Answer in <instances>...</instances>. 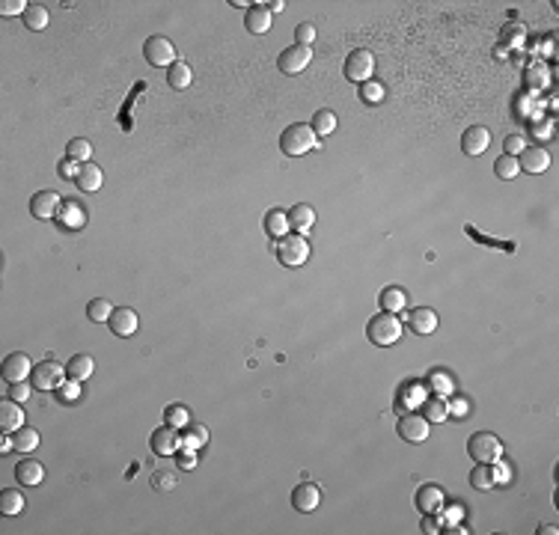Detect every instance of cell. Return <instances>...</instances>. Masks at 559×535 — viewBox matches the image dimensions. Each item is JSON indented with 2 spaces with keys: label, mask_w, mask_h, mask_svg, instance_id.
Returning a JSON list of instances; mask_svg holds the SVG:
<instances>
[{
  "label": "cell",
  "mask_w": 559,
  "mask_h": 535,
  "mask_svg": "<svg viewBox=\"0 0 559 535\" xmlns=\"http://www.w3.org/2000/svg\"><path fill=\"white\" fill-rule=\"evenodd\" d=\"M39 446V431L30 426H21L18 431H12V449L15 452H33Z\"/></svg>",
  "instance_id": "28"
},
{
  "label": "cell",
  "mask_w": 559,
  "mask_h": 535,
  "mask_svg": "<svg viewBox=\"0 0 559 535\" xmlns=\"http://www.w3.org/2000/svg\"><path fill=\"white\" fill-rule=\"evenodd\" d=\"M9 399H12V402H27V399H30V387H27L24 381L9 384Z\"/></svg>",
  "instance_id": "46"
},
{
  "label": "cell",
  "mask_w": 559,
  "mask_h": 535,
  "mask_svg": "<svg viewBox=\"0 0 559 535\" xmlns=\"http://www.w3.org/2000/svg\"><path fill=\"white\" fill-rule=\"evenodd\" d=\"M74 182H78V188H81L83 194H95V191L105 184V172H102V167H98V164H93V161H86Z\"/></svg>",
  "instance_id": "22"
},
{
  "label": "cell",
  "mask_w": 559,
  "mask_h": 535,
  "mask_svg": "<svg viewBox=\"0 0 559 535\" xmlns=\"http://www.w3.org/2000/svg\"><path fill=\"white\" fill-rule=\"evenodd\" d=\"M539 532H544V535H556V527H541Z\"/></svg>",
  "instance_id": "52"
},
{
  "label": "cell",
  "mask_w": 559,
  "mask_h": 535,
  "mask_svg": "<svg viewBox=\"0 0 559 535\" xmlns=\"http://www.w3.org/2000/svg\"><path fill=\"white\" fill-rule=\"evenodd\" d=\"M143 57L149 66L155 69H170L176 63V45H173L167 36H149L146 45H143Z\"/></svg>",
  "instance_id": "5"
},
{
  "label": "cell",
  "mask_w": 559,
  "mask_h": 535,
  "mask_svg": "<svg viewBox=\"0 0 559 535\" xmlns=\"http://www.w3.org/2000/svg\"><path fill=\"white\" fill-rule=\"evenodd\" d=\"M494 172L500 179H515L518 172H520V167H518V158L515 155H500L494 161Z\"/></svg>",
  "instance_id": "38"
},
{
  "label": "cell",
  "mask_w": 559,
  "mask_h": 535,
  "mask_svg": "<svg viewBox=\"0 0 559 535\" xmlns=\"http://www.w3.org/2000/svg\"><path fill=\"white\" fill-rule=\"evenodd\" d=\"M283 6H285L283 0H280V4H268V9H271V12H283Z\"/></svg>",
  "instance_id": "51"
},
{
  "label": "cell",
  "mask_w": 559,
  "mask_h": 535,
  "mask_svg": "<svg viewBox=\"0 0 559 535\" xmlns=\"http://www.w3.org/2000/svg\"><path fill=\"white\" fill-rule=\"evenodd\" d=\"M208 440V428L206 426H184V434H182V446H188V449H200V446Z\"/></svg>",
  "instance_id": "34"
},
{
  "label": "cell",
  "mask_w": 559,
  "mask_h": 535,
  "mask_svg": "<svg viewBox=\"0 0 559 535\" xmlns=\"http://www.w3.org/2000/svg\"><path fill=\"white\" fill-rule=\"evenodd\" d=\"M378 304L384 313H402V309L408 306V292L402 289V285H387L381 294H378Z\"/></svg>",
  "instance_id": "24"
},
{
  "label": "cell",
  "mask_w": 559,
  "mask_h": 535,
  "mask_svg": "<svg viewBox=\"0 0 559 535\" xmlns=\"http://www.w3.org/2000/svg\"><path fill=\"white\" fill-rule=\"evenodd\" d=\"M285 229H289V215H285L283 208H271L265 215V232L271 235V238H283Z\"/></svg>",
  "instance_id": "29"
},
{
  "label": "cell",
  "mask_w": 559,
  "mask_h": 535,
  "mask_svg": "<svg viewBox=\"0 0 559 535\" xmlns=\"http://www.w3.org/2000/svg\"><path fill=\"white\" fill-rule=\"evenodd\" d=\"M164 422H167V426H173V428H184L191 422V410L184 407V405H170L164 410Z\"/></svg>",
  "instance_id": "35"
},
{
  "label": "cell",
  "mask_w": 559,
  "mask_h": 535,
  "mask_svg": "<svg viewBox=\"0 0 559 535\" xmlns=\"http://www.w3.org/2000/svg\"><path fill=\"white\" fill-rule=\"evenodd\" d=\"M60 208H63V196L57 191H39L30 196V215L36 220H51L60 215Z\"/></svg>",
  "instance_id": "9"
},
{
  "label": "cell",
  "mask_w": 559,
  "mask_h": 535,
  "mask_svg": "<svg viewBox=\"0 0 559 535\" xmlns=\"http://www.w3.org/2000/svg\"><path fill=\"white\" fill-rule=\"evenodd\" d=\"M408 321H411V330L414 333H434V330H438V313L429 309V306L414 309V313L408 316Z\"/></svg>",
  "instance_id": "25"
},
{
  "label": "cell",
  "mask_w": 559,
  "mask_h": 535,
  "mask_svg": "<svg viewBox=\"0 0 559 535\" xmlns=\"http://www.w3.org/2000/svg\"><path fill=\"white\" fill-rule=\"evenodd\" d=\"M295 39H297V45L309 48V45L316 42V27H313V24H301V27L295 30Z\"/></svg>",
  "instance_id": "44"
},
{
  "label": "cell",
  "mask_w": 559,
  "mask_h": 535,
  "mask_svg": "<svg viewBox=\"0 0 559 535\" xmlns=\"http://www.w3.org/2000/svg\"><path fill=\"white\" fill-rule=\"evenodd\" d=\"M366 336H369L372 345H381V348L396 345V342L402 339V321H399V316H396V313H384V309H381L378 316L369 318Z\"/></svg>",
  "instance_id": "1"
},
{
  "label": "cell",
  "mask_w": 559,
  "mask_h": 535,
  "mask_svg": "<svg viewBox=\"0 0 559 535\" xmlns=\"http://www.w3.org/2000/svg\"><path fill=\"white\" fill-rule=\"evenodd\" d=\"M24 426V410H21V402H12V399H4L0 402V431H18Z\"/></svg>",
  "instance_id": "19"
},
{
  "label": "cell",
  "mask_w": 559,
  "mask_h": 535,
  "mask_svg": "<svg viewBox=\"0 0 559 535\" xmlns=\"http://www.w3.org/2000/svg\"><path fill=\"white\" fill-rule=\"evenodd\" d=\"M285 215H289V229H295L297 235L309 232V229H313V223H316V211H313V205H307V203L292 205Z\"/></svg>",
  "instance_id": "20"
},
{
  "label": "cell",
  "mask_w": 559,
  "mask_h": 535,
  "mask_svg": "<svg viewBox=\"0 0 559 535\" xmlns=\"http://www.w3.org/2000/svg\"><path fill=\"white\" fill-rule=\"evenodd\" d=\"M429 426L431 422L422 417V414H405L399 417V434L408 443H422L429 438Z\"/></svg>",
  "instance_id": "13"
},
{
  "label": "cell",
  "mask_w": 559,
  "mask_h": 535,
  "mask_svg": "<svg viewBox=\"0 0 559 535\" xmlns=\"http://www.w3.org/2000/svg\"><path fill=\"white\" fill-rule=\"evenodd\" d=\"M422 417L429 422H443L450 417V405H446V399H426L422 402Z\"/></svg>",
  "instance_id": "33"
},
{
  "label": "cell",
  "mask_w": 559,
  "mask_h": 535,
  "mask_svg": "<svg viewBox=\"0 0 559 535\" xmlns=\"http://www.w3.org/2000/svg\"><path fill=\"white\" fill-rule=\"evenodd\" d=\"M244 27L250 30V33H256V36L268 33L271 30V9L262 6V4H253L250 9L244 12Z\"/></svg>",
  "instance_id": "21"
},
{
  "label": "cell",
  "mask_w": 559,
  "mask_h": 535,
  "mask_svg": "<svg viewBox=\"0 0 559 535\" xmlns=\"http://www.w3.org/2000/svg\"><path fill=\"white\" fill-rule=\"evenodd\" d=\"M27 6L30 4H24V0H4V4H0V15H18V12H21V15H24V12H27Z\"/></svg>",
  "instance_id": "45"
},
{
  "label": "cell",
  "mask_w": 559,
  "mask_h": 535,
  "mask_svg": "<svg viewBox=\"0 0 559 535\" xmlns=\"http://www.w3.org/2000/svg\"><path fill=\"white\" fill-rule=\"evenodd\" d=\"M503 149H506V155H515V158H518V155L527 149V140H524L520 134H509L506 140H503Z\"/></svg>",
  "instance_id": "43"
},
{
  "label": "cell",
  "mask_w": 559,
  "mask_h": 535,
  "mask_svg": "<svg viewBox=\"0 0 559 535\" xmlns=\"http://www.w3.org/2000/svg\"><path fill=\"white\" fill-rule=\"evenodd\" d=\"M518 167H520V172H530V176H541V172L551 167V152L541 146H527L524 152L518 155Z\"/></svg>",
  "instance_id": "11"
},
{
  "label": "cell",
  "mask_w": 559,
  "mask_h": 535,
  "mask_svg": "<svg viewBox=\"0 0 559 535\" xmlns=\"http://www.w3.org/2000/svg\"><path fill=\"white\" fill-rule=\"evenodd\" d=\"M81 161H74V158H63V161H60V164H57V172H60V176H63V179H78V172H81Z\"/></svg>",
  "instance_id": "41"
},
{
  "label": "cell",
  "mask_w": 559,
  "mask_h": 535,
  "mask_svg": "<svg viewBox=\"0 0 559 535\" xmlns=\"http://www.w3.org/2000/svg\"><path fill=\"white\" fill-rule=\"evenodd\" d=\"M309 128L316 131V137H328L337 131V114L333 110H318V114L313 116V122H309Z\"/></svg>",
  "instance_id": "31"
},
{
  "label": "cell",
  "mask_w": 559,
  "mask_h": 535,
  "mask_svg": "<svg viewBox=\"0 0 559 535\" xmlns=\"http://www.w3.org/2000/svg\"><path fill=\"white\" fill-rule=\"evenodd\" d=\"M86 316H90L93 321H110L114 306H110V301H105V297H95V301L86 304Z\"/></svg>",
  "instance_id": "39"
},
{
  "label": "cell",
  "mask_w": 559,
  "mask_h": 535,
  "mask_svg": "<svg viewBox=\"0 0 559 535\" xmlns=\"http://www.w3.org/2000/svg\"><path fill=\"white\" fill-rule=\"evenodd\" d=\"M384 95H387V90H384V83H378V81H366V83H360V98H363L366 104H381V102H384Z\"/></svg>",
  "instance_id": "37"
},
{
  "label": "cell",
  "mask_w": 559,
  "mask_h": 535,
  "mask_svg": "<svg viewBox=\"0 0 559 535\" xmlns=\"http://www.w3.org/2000/svg\"><path fill=\"white\" fill-rule=\"evenodd\" d=\"M176 455H179L176 461H179V467H182V470H194V467H196V455H194V449H188V446H182V449H179Z\"/></svg>",
  "instance_id": "47"
},
{
  "label": "cell",
  "mask_w": 559,
  "mask_h": 535,
  "mask_svg": "<svg viewBox=\"0 0 559 535\" xmlns=\"http://www.w3.org/2000/svg\"><path fill=\"white\" fill-rule=\"evenodd\" d=\"M152 488L155 491H173V488H176V473H170V470L152 473Z\"/></svg>",
  "instance_id": "40"
},
{
  "label": "cell",
  "mask_w": 559,
  "mask_h": 535,
  "mask_svg": "<svg viewBox=\"0 0 559 535\" xmlns=\"http://www.w3.org/2000/svg\"><path fill=\"white\" fill-rule=\"evenodd\" d=\"M467 455L476 458V461H482V464H500L503 461V443L491 431H476V434H470V440H467Z\"/></svg>",
  "instance_id": "2"
},
{
  "label": "cell",
  "mask_w": 559,
  "mask_h": 535,
  "mask_svg": "<svg viewBox=\"0 0 559 535\" xmlns=\"http://www.w3.org/2000/svg\"><path fill=\"white\" fill-rule=\"evenodd\" d=\"M488 143H491V131L485 126H470L462 134V152L470 155V158H476V155L485 152Z\"/></svg>",
  "instance_id": "15"
},
{
  "label": "cell",
  "mask_w": 559,
  "mask_h": 535,
  "mask_svg": "<svg viewBox=\"0 0 559 535\" xmlns=\"http://www.w3.org/2000/svg\"><path fill=\"white\" fill-rule=\"evenodd\" d=\"M27 375H33V360L27 354L15 351V354H9L4 360V381L6 384H18V381H24Z\"/></svg>",
  "instance_id": "16"
},
{
  "label": "cell",
  "mask_w": 559,
  "mask_h": 535,
  "mask_svg": "<svg viewBox=\"0 0 559 535\" xmlns=\"http://www.w3.org/2000/svg\"><path fill=\"white\" fill-rule=\"evenodd\" d=\"M422 529H426L429 535H438V532H440V520H438V515H422Z\"/></svg>",
  "instance_id": "49"
},
{
  "label": "cell",
  "mask_w": 559,
  "mask_h": 535,
  "mask_svg": "<svg viewBox=\"0 0 559 535\" xmlns=\"http://www.w3.org/2000/svg\"><path fill=\"white\" fill-rule=\"evenodd\" d=\"M66 155L74 158V161H81V164H86L90 155H93V143L83 140V137H74V140H69V146H66Z\"/></svg>",
  "instance_id": "36"
},
{
  "label": "cell",
  "mask_w": 559,
  "mask_h": 535,
  "mask_svg": "<svg viewBox=\"0 0 559 535\" xmlns=\"http://www.w3.org/2000/svg\"><path fill=\"white\" fill-rule=\"evenodd\" d=\"M0 512L4 515H21L24 512V496L18 494V488L0 491Z\"/></svg>",
  "instance_id": "32"
},
{
  "label": "cell",
  "mask_w": 559,
  "mask_h": 535,
  "mask_svg": "<svg viewBox=\"0 0 559 535\" xmlns=\"http://www.w3.org/2000/svg\"><path fill=\"white\" fill-rule=\"evenodd\" d=\"M33 387L36 390H57L66 378V366L57 363V360H45V363L33 366Z\"/></svg>",
  "instance_id": "7"
},
{
  "label": "cell",
  "mask_w": 559,
  "mask_h": 535,
  "mask_svg": "<svg viewBox=\"0 0 559 535\" xmlns=\"http://www.w3.org/2000/svg\"><path fill=\"white\" fill-rule=\"evenodd\" d=\"M15 479L24 488H36V485L45 482V467L36 458H24V461L15 464Z\"/></svg>",
  "instance_id": "18"
},
{
  "label": "cell",
  "mask_w": 559,
  "mask_h": 535,
  "mask_svg": "<svg viewBox=\"0 0 559 535\" xmlns=\"http://www.w3.org/2000/svg\"><path fill=\"white\" fill-rule=\"evenodd\" d=\"M107 325H110V330H114L116 336H122V339H126V336H134V333H137L140 318H137V313H134L131 306H116Z\"/></svg>",
  "instance_id": "14"
},
{
  "label": "cell",
  "mask_w": 559,
  "mask_h": 535,
  "mask_svg": "<svg viewBox=\"0 0 559 535\" xmlns=\"http://www.w3.org/2000/svg\"><path fill=\"white\" fill-rule=\"evenodd\" d=\"M500 482V473H497V464H476L470 470V485H473L476 491H491L494 485Z\"/></svg>",
  "instance_id": "23"
},
{
  "label": "cell",
  "mask_w": 559,
  "mask_h": 535,
  "mask_svg": "<svg viewBox=\"0 0 559 535\" xmlns=\"http://www.w3.org/2000/svg\"><path fill=\"white\" fill-rule=\"evenodd\" d=\"M309 63H313V51L304 45L285 48V51H280V57H277V66H280L283 74H301Z\"/></svg>",
  "instance_id": "10"
},
{
  "label": "cell",
  "mask_w": 559,
  "mask_h": 535,
  "mask_svg": "<svg viewBox=\"0 0 559 535\" xmlns=\"http://www.w3.org/2000/svg\"><path fill=\"white\" fill-rule=\"evenodd\" d=\"M78 384L81 381H69V384H60V387H57V399L60 402H78V395H81V390H78Z\"/></svg>",
  "instance_id": "42"
},
{
  "label": "cell",
  "mask_w": 559,
  "mask_h": 535,
  "mask_svg": "<svg viewBox=\"0 0 559 535\" xmlns=\"http://www.w3.org/2000/svg\"><path fill=\"white\" fill-rule=\"evenodd\" d=\"M167 81H170L173 90H188L191 81H194V72H191V66L184 63V60H176V63L167 69Z\"/></svg>",
  "instance_id": "27"
},
{
  "label": "cell",
  "mask_w": 559,
  "mask_h": 535,
  "mask_svg": "<svg viewBox=\"0 0 559 535\" xmlns=\"http://www.w3.org/2000/svg\"><path fill=\"white\" fill-rule=\"evenodd\" d=\"M21 18H24V27H27V30H36V33H39V30L48 27V9H45L42 4H30L27 12H24Z\"/></svg>",
  "instance_id": "30"
},
{
  "label": "cell",
  "mask_w": 559,
  "mask_h": 535,
  "mask_svg": "<svg viewBox=\"0 0 559 535\" xmlns=\"http://www.w3.org/2000/svg\"><path fill=\"white\" fill-rule=\"evenodd\" d=\"M280 149L285 155H292V158L313 152V149H316V131L309 126H304V122H295V126H289L280 134Z\"/></svg>",
  "instance_id": "3"
},
{
  "label": "cell",
  "mask_w": 559,
  "mask_h": 535,
  "mask_svg": "<svg viewBox=\"0 0 559 535\" xmlns=\"http://www.w3.org/2000/svg\"><path fill=\"white\" fill-rule=\"evenodd\" d=\"M431 381L438 384V387H434V390H438L440 395H450V393H452V381H450V378H443L440 372H434V375H431Z\"/></svg>",
  "instance_id": "48"
},
{
  "label": "cell",
  "mask_w": 559,
  "mask_h": 535,
  "mask_svg": "<svg viewBox=\"0 0 559 535\" xmlns=\"http://www.w3.org/2000/svg\"><path fill=\"white\" fill-rule=\"evenodd\" d=\"M345 78L354 81V83H366L372 81V72H375V57H372L366 48H357V51L349 54V60H345Z\"/></svg>",
  "instance_id": "6"
},
{
  "label": "cell",
  "mask_w": 559,
  "mask_h": 535,
  "mask_svg": "<svg viewBox=\"0 0 559 535\" xmlns=\"http://www.w3.org/2000/svg\"><path fill=\"white\" fill-rule=\"evenodd\" d=\"M414 503L422 515H440L443 512V491L438 485H422L414 496Z\"/></svg>",
  "instance_id": "17"
},
{
  "label": "cell",
  "mask_w": 559,
  "mask_h": 535,
  "mask_svg": "<svg viewBox=\"0 0 559 535\" xmlns=\"http://www.w3.org/2000/svg\"><path fill=\"white\" fill-rule=\"evenodd\" d=\"M149 446H152V452L161 455V458L176 455V452L182 449V434H179V428H173V426H167V422H164L161 428L152 431V438H149Z\"/></svg>",
  "instance_id": "8"
},
{
  "label": "cell",
  "mask_w": 559,
  "mask_h": 535,
  "mask_svg": "<svg viewBox=\"0 0 559 535\" xmlns=\"http://www.w3.org/2000/svg\"><path fill=\"white\" fill-rule=\"evenodd\" d=\"M318 503H321V491H318V485H313V482H301V485H297V488L292 491V506H295V512L309 515V512H316V508H318Z\"/></svg>",
  "instance_id": "12"
},
{
  "label": "cell",
  "mask_w": 559,
  "mask_h": 535,
  "mask_svg": "<svg viewBox=\"0 0 559 535\" xmlns=\"http://www.w3.org/2000/svg\"><path fill=\"white\" fill-rule=\"evenodd\" d=\"M277 259H280V265H285V268H301L307 259H309V244H307V238L304 235H283L280 238V244H277Z\"/></svg>",
  "instance_id": "4"
},
{
  "label": "cell",
  "mask_w": 559,
  "mask_h": 535,
  "mask_svg": "<svg viewBox=\"0 0 559 535\" xmlns=\"http://www.w3.org/2000/svg\"><path fill=\"white\" fill-rule=\"evenodd\" d=\"M93 369H95V360L90 354H74L69 363H66V375L72 381H86V378L93 375Z\"/></svg>",
  "instance_id": "26"
},
{
  "label": "cell",
  "mask_w": 559,
  "mask_h": 535,
  "mask_svg": "<svg viewBox=\"0 0 559 535\" xmlns=\"http://www.w3.org/2000/svg\"><path fill=\"white\" fill-rule=\"evenodd\" d=\"M9 449H12V438H9V434L4 431V438H0V452H4V455H6Z\"/></svg>",
  "instance_id": "50"
}]
</instances>
